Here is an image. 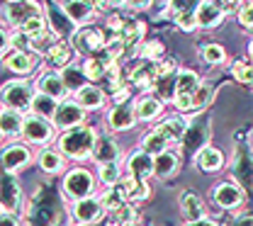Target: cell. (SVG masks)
<instances>
[{"label":"cell","mask_w":253,"mask_h":226,"mask_svg":"<svg viewBox=\"0 0 253 226\" xmlns=\"http://www.w3.org/2000/svg\"><path fill=\"white\" fill-rule=\"evenodd\" d=\"M102 2H105V5L110 7V10H117V7H125L126 0H102Z\"/></svg>","instance_id":"6f0895ef"},{"label":"cell","mask_w":253,"mask_h":226,"mask_svg":"<svg viewBox=\"0 0 253 226\" xmlns=\"http://www.w3.org/2000/svg\"><path fill=\"white\" fill-rule=\"evenodd\" d=\"M161 131V136L168 141V144H178L180 139H183V131H185V122L180 119V117H168V119H163L161 124L156 127Z\"/></svg>","instance_id":"d6a6232c"},{"label":"cell","mask_w":253,"mask_h":226,"mask_svg":"<svg viewBox=\"0 0 253 226\" xmlns=\"http://www.w3.org/2000/svg\"><path fill=\"white\" fill-rule=\"evenodd\" d=\"M200 56H202L205 64H210V66H219L226 61V51H224L221 44H205L200 49Z\"/></svg>","instance_id":"60d3db41"},{"label":"cell","mask_w":253,"mask_h":226,"mask_svg":"<svg viewBox=\"0 0 253 226\" xmlns=\"http://www.w3.org/2000/svg\"><path fill=\"white\" fill-rule=\"evenodd\" d=\"M95 129L93 127H73V129H66L59 136V153L63 156H68V158H76V161H81V158H88L90 156V151H93V144H95Z\"/></svg>","instance_id":"6da1fadb"},{"label":"cell","mask_w":253,"mask_h":226,"mask_svg":"<svg viewBox=\"0 0 253 226\" xmlns=\"http://www.w3.org/2000/svg\"><path fill=\"white\" fill-rule=\"evenodd\" d=\"M136 54L141 61H158L163 56V41L158 39H151V41H141L136 46Z\"/></svg>","instance_id":"f35d334b"},{"label":"cell","mask_w":253,"mask_h":226,"mask_svg":"<svg viewBox=\"0 0 253 226\" xmlns=\"http://www.w3.org/2000/svg\"><path fill=\"white\" fill-rule=\"evenodd\" d=\"M105 32L100 30V27H85V30H76V32L71 34V39H68V44H71V49L73 51H78V54H95V51H100L102 46H105Z\"/></svg>","instance_id":"277c9868"},{"label":"cell","mask_w":253,"mask_h":226,"mask_svg":"<svg viewBox=\"0 0 253 226\" xmlns=\"http://www.w3.org/2000/svg\"><path fill=\"white\" fill-rule=\"evenodd\" d=\"M131 110H134V117H136V119H141V122H151V119H156L158 114L163 112V102H161L158 97L146 95V97H141Z\"/></svg>","instance_id":"83f0119b"},{"label":"cell","mask_w":253,"mask_h":226,"mask_svg":"<svg viewBox=\"0 0 253 226\" xmlns=\"http://www.w3.org/2000/svg\"><path fill=\"white\" fill-rule=\"evenodd\" d=\"M236 17H239V25L249 32L253 27V5H251V0H244V5L236 10Z\"/></svg>","instance_id":"7dc6e473"},{"label":"cell","mask_w":253,"mask_h":226,"mask_svg":"<svg viewBox=\"0 0 253 226\" xmlns=\"http://www.w3.org/2000/svg\"><path fill=\"white\" fill-rule=\"evenodd\" d=\"M144 32H146V25H144V22H139V20H126L125 25H122V30L117 32V39L122 41L125 49H134V46L141 44Z\"/></svg>","instance_id":"cb8c5ba5"},{"label":"cell","mask_w":253,"mask_h":226,"mask_svg":"<svg viewBox=\"0 0 253 226\" xmlns=\"http://www.w3.org/2000/svg\"><path fill=\"white\" fill-rule=\"evenodd\" d=\"M59 212H61V199L56 197V192L49 190V188L42 190L39 199H34V204H32V226H56Z\"/></svg>","instance_id":"7a4b0ae2"},{"label":"cell","mask_w":253,"mask_h":226,"mask_svg":"<svg viewBox=\"0 0 253 226\" xmlns=\"http://www.w3.org/2000/svg\"><path fill=\"white\" fill-rule=\"evenodd\" d=\"M125 22H126V20L122 17V15H117V10H115V12H112V15L107 17V27H110V30H115V32H120Z\"/></svg>","instance_id":"816d5d0a"},{"label":"cell","mask_w":253,"mask_h":226,"mask_svg":"<svg viewBox=\"0 0 253 226\" xmlns=\"http://www.w3.org/2000/svg\"><path fill=\"white\" fill-rule=\"evenodd\" d=\"M112 214H115V224H117V226L136 224V217H139L136 207H134V204H129V202H125V204H122L120 209H115Z\"/></svg>","instance_id":"ee69618b"},{"label":"cell","mask_w":253,"mask_h":226,"mask_svg":"<svg viewBox=\"0 0 253 226\" xmlns=\"http://www.w3.org/2000/svg\"><path fill=\"white\" fill-rule=\"evenodd\" d=\"M185 226H219V224H217L214 219H207V217H205V219H197V222H188Z\"/></svg>","instance_id":"9f6ffc18"},{"label":"cell","mask_w":253,"mask_h":226,"mask_svg":"<svg viewBox=\"0 0 253 226\" xmlns=\"http://www.w3.org/2000/svg\"><path fill=\"white\" fill-rule=\"evenodd\" d=\"M207 139H210V127L205 119L200 122H192V124H185V131H183V146L190 149V151H200L202 146H207Z\"/></svg>","instance_id":"2e32d148"},{"label":"cell","mask_w":253,"mask_h":226,"mask_svg":"<svg viewBox=\"0 0 253 226\" xmlns=\"http://www.w3.org/2000/svg\"><path fill=\"white\" fill-rule=\"evenodd\" d=\"M129 226H141V224H129Z\"/></svg>","instance_id":"6125c7cd"},{"label":"cell","mask_w":253,"mask_h":226,"mask_svg":"<svg viewBox=\"0 0 253 226\" xmlns=\"http://www.w3.org/2000/svg\"><path fill=\"white\" fill-rule=\"evenodd\" d=\"M44 22H46V30L54 34L56 39H63V41H68L71 39V34L76 32V25L68 20V15L63 12L61 5H46V17H44Z\"/></svg>","instance_id":"8992f818"},{"label":"cell","mask_w":253,"mask_h":226,"mask_svg":"<svg viewBox=\"0 0 253 226\" xmlns=\"http://www.w3.org/2000/svg\"><path fill=\"white\" fill-rule=\"evenodd\" d=\"M34 88H37L34 93H42V95L51 97V100H61V97L66 95V88H63L61 78H59V73H54V71L42 73V78L37 80Z\"/></svg>","instance_id":"603a6c76"},{"label":"cell","mask_w":253,"mask_h":226,"mask_svg":"<svg viewBox=\"0 0 253 226\" xmlns=\"http://www.w3.org/2000/svg\"><path fill=\"white\" fill-rule=\"evenodd\" d=\"M212 199L221 209H239L244 204V188H239L236 183H229V180L219 183L212 190Z\"/></svg>","instance_id":"7c38bea8"},{"label":"cell","mask_w":253,"mask_h":226,"mask_svg":"<svg viewBox=\"0 0 253 226\" xmlns=\"http://www.w3.org/2000/svg\"><path fill=\"white\" fill-rule=\"evenodd\" d=\"M200 2L202 0H170L168 2V10H170V15L173 12H195Z\"/></svg>","instance_id":"681fc988"},{"label":"cell","mask_w":253,"mask_h":226,"mask_svg":"<svg viewBox=\"0 0 253 226\" xmlns=\"http://www.w3.org/2000/svg\"><path fill=\"white\" fill-rule=\"evenodd\" d=\"M0 97L5 102L7 110H15V112H27L32 105V97H34V88H32L27 80H10L2 85Z\"/></svg>","instance_id":"3957f363"},{"label":"cell","mask_w":253,"mask_h":226,"mask_svg":"<svg viewBox=\"0 0 253 226\" xmlns=\"http://www.w3.org/2000/svg\"><path fill=\"white\" fill-rule=\"evenodd\" d=\"M117 64L105 49H100V51H95L90 54L88 59H85V64L81 66L83 68V75H85V80H102V75L107 73V68H112V66Z\"/></svg>","instance_id":"5bb4252c"},{"label":"cell","mask_w":253,"mask_h":226,"mask_svg":"<svg viewBox=\"0 0 253 226\" xmlns=\"http://www.w3.org/2000/svg\"><path fill=\"white\" fill-rule=\"evenodd\" d=\"M234 178H236L234 183L239 188H249V183H251V161H249L246 151L236 153V158H234Z\"/></svg>","instance_id":"e575fe53"},{"label":"cell","mask_w":253,"mask_h":226,"mask_svg":"<svg viewBox=\"0 0 253 226\" xmlns=\"http://www.w3.org/2000/svg\"><path fill=\"white\" fill-rule=\"evenodd\" d=\"M170 17L178 25V30H183V32H192L195 30V12H173Z\"/></svg>","instance_id":"c3c4849f"},{"label":"cell","mask_w":253,"mask_h":226,"mask_svg":"<svg viewBox=\"0 0 253 226\" xmlns=\"http://www.w3.org/2000/svg\"><path fill=\"white\" fill-rule=\"evenodd\" d=\"M141 146H144L141 151H144V153H149V156L154 158V156H158V153H163V151H168V146H170V144H168V141H166V139L161 136V131H158V129H154V131H149V134L144 136V141H141Z\"/></svg>","instance_id":"8d00e7d4"},{"label":"cell","mask_w":253,"mask_h":226,"mask_svg":"<svg viewBox=\"0 0 253 226\" xmlns=\"http://www.w3.org/2000/svg\"><path fill=\"white\" fill-rule=\"evenodd\" d=\"M180 168V156L178 153H170V151H163L154 156V175L156 178H170L175 175Z\"/></svg>","instance_id":"4316f807"},{"label":"cell","mask_w":253,"mask_h":226,"mask_svg":"<svg viewBox=\"0 0 253 226\" xmlns=\"http://www.w3.org/2000/svg\"><path fill=\"white\" fill-rule=\"evenodd\" d=\"M30 149L25 146V144H10V146H5L2 149V153H0V170H5V173H17V170H22L27 163H30Z\"/></svg>","instance_id":"8fae6325"},{"label":"cell","mask_w":253,"mask_h":226,"mask_svg":"<svg viewBox=\"0 0 253 226\" xmlns=\"http://www.w3.org/2000/svg\"><path fill=\"white\" fill-rule=\"evenodd\" d=\"M105 214V209L100 207V202L95 197H85V199H76L73 204V217L78 219V224L93 226L95 222H100Z\"/></svg>","instance_id":"9a60e30c"},{"label":"cell","mask_w":253,"mask_h":226,"mask_svg":"<svg viewBox=\"0 0 253 226\" xmlns=\"http://www.w3.org/2000/svg\"><path fill=\"white\" fill-rule=\"evenodd\" d=\"M22 136H25V141H30V144H49L51 141V136H54V127L49 124V119H42V117H37V114H30V117H25L22 119Z\"/></svg>","instance_id":"9c48e42d"},{"label":"cell","mask_w":253,"mask_h":226,"mask_svg":"<svg viewBox=\"0 0 253 226\" xmlns=\"http://www.w3.org/2000/svg\"><path fill=\"white\" fill-rule=\"evenodd\" d=\"M61 7L73 25H88V22L95 17V12H93V7H90L88 0H66Z\"/></svg>","instance_id":"44dd1931"},{"label":"cell","mask_w":253,"mask_h":226,"mask_svg":"<svg viewBox=\"0 0 253 226\" xmlns=\"http://www.w3.org/2000/svg\"><path fill=\"white\" fill-rule=\"evenodd\" d=\"M0 136H2V131H0Z\"/></svg>","instance_id":"be15d7a7"},{"label":"cell","mask_w":253,"mask_h":226,"mask_svg":"<svg viewBox=\"0 0 253 226\" xmlns=\"http://www.w3.org/2000/svg\"><path fill=\"white\" fill-rule=\"evenodd\" d=\"M20 202H22V190L15 173L0 170V207L15 214V209H20Z\"/></svg>","instance_id":"ba28073f"},{"label":"cell","mask_w":253,"mask_h":226,"mask_svg":"<svg viewBox=\"0 0 253 226\" xmlns=\"http://www.w3.org/2000/svg\"><path fill=\"white\" fill-rule=\"evenodd\" d=\"M22 119H25V117H22L20 112L2 107V110H0V131H2V134H20Z\"/></svg>","instance_id":"74e56055"},{"label":"cell","mask_w":253,"mask_h":226,"mask_svg":"<svg viewBox=\"0 0 253 226\" xmlns=\"http://www.w3.org/2000/svg\"><path fill=\"white\" fill-rule=\"evenodd\" d=\"M7 37H10V34H7L5 30H2V27H0V56H2V54H5L7 49H10V46H7Z\"/></svg>","instance_id":"11a10c76"},{"label":"cell","mask_w":253,"mask_h":226,"mask_svg":"<svg viewBox=\"0 0 253 226\" xmlns=\"http://www.w3.org/2000/svg\"><path fill=\"white\" fill-rule=\"evenodd\" d=\"M234 226H253L251 224V214H244L241 219H236V222H234Z\"/></svg>","instance_id":"680465c9"},{"label":"cell","mask_w":253,"mask_h":226,"mask_svg":"<svg viewBox=\"0 0 253 226\" xmlns=\"http://www.w3.org/2000/svg\"><path fill=\"white\" fill-rule=\"evenodd\" d=\"M195 161L200 165V170H205V173H217V170H221V165H224V156H221L219 149H214V146H202V149L195 153Z\"/></svg>","instance_id":"d4e9b609"},{"label":"cell","mask_w":253,"mask_h":226,"mask_svg":"<svg viewBox=\"0 0 253 226\" xmlns=\"http://www.w3.org/2000/svg\"><path fill=\"white\" fill-rule=\"evenodd\" d=\"M224 22V12L212 2V0H202L195 10V30H214Z\"/></svg>","instance_id":"4fadbf2b"},{"label":"cell","mask_w":253,"mask_h":226,"mask_svg":"<svg viewBox=\"0 0 253 226\" xmlns=\"http://www.w3.org/2000/svg\"><path fill=\"white\" fill-rule=\"evenodd\" d=\"M59 78H61V83H63V88H66V93H76V90H81V88L85 85V75H83V68H78L76 64H68L66 68H61Z\"/></svg>","instance_id":"1f68e13d"},{"label":"cell","mask_w":253,"mask_h":226,"mask_svg":"<svg viewBox=\"0 0 253 226\" xmlns=\"http://www.w3.org/2000/svg\"><path fill=\"white\" fill-rule=\"evenodd\" d=\"M125 7H129V10H149L151 0H126Z\"/></svg>","instance_id":"db71d44e"},{"label":"cell","mask_w":253,"mask_h":226,"mask_svg":"<svg viewBox=\"0 0 253 226\" xmlns=\"http://www.w3.org/2000/svg\"><path fill=\"white\" fill-rule=\"evenodd\" d=\"M37 15H42V7H39L37 0H20V2H12V5L5 7V20L15 30H20L27 20L37 17Z\"/></svg>","instance_id":"30bf717a"},{"label":"cell","mask_w":253,"mask_h":226,"mask_svg":"<svg viewBox=\"0 0 253 226\" xmlns=\"http://www.w3.org/2000/svg\"><path fill=\"white\" fill-rule=\"evenodd\" d=\"M126 168H129V178H136V180L151 178L154 175V158L149 153H144V151H136V153L129 156Z\"/></svg>","instance_id":"7402d4cb"},{"label":"cell","mask_w":253,"mask_h":226,"mask_svg":"<svg viewBox=\"0 0 253 226\" xmlns=\"http://www.w3.org/2000/svg\"><path fill=\"white\" fill-rule=\"evenodd\" d=\"M90 156L95 158V163H117L120 161V146L115 139L110 136H95V144H93V151Z\"/></svg>","instance_id":"e0dca14e"},{"label":"cell","mask_w":253,"mask_h":226,"mask_svg":"<svg viewBox=\"0 0 253 226\" xmlns=\"http://www.w3.org/2000/svg\"><path fill=\"white\" fill-rule=\"evenodd\" d=\"M63 190L71 199H85L90 197L95 190V183H93V175L85 170V168H76L66 175L63 180Z\"/></svg>","instance_id":"5b68a950"},{"label":"cell","mask_w":253,"mask_h":226,"mask_svg":"<svg viewBox=\"0 0 253 226\" xmlns=\"http://www.w3.org/2000/svg\"><path fill=\"white\" fill-rule=\"evenodd\" d=\"M56 105H59L56 100L42 95V93H34L30 110H34V114H37V117H42V119H51V117H54V110H56Z\"/></svg>","instance_id":"d590c367"},{"label":"cell","mask_w":253,"mask_h":226,"mask_svg":"<svg viewBox=\"0 0 253 226\" xmlns=\"http://www.w3.org/2000/svg\"><path fill=\"white\" fill-rule=\"evenodd\" d=\"M231 73H234V78H236L239 83H244V85H251L253 83V68H251V64H246V61H234Z\"/></svg>","instance_id":"f6af8a7d"},{"label":"cell","mask_w":253,"mask_h":226,"mask_svg":"<svg viewBox=\"0 0 253 226\" xmlns=\"http://www.w3.org/2000/svg\"><path fill=\"white\" fill-rule=\"evenodd\" d=\"M202 80H200V75L195 73V71H190V68H180L178 73H175V93L173 95H188L192 97V93L197 90V85H200Z\"/></svg>","instance_id":"4dcf8cb0"},{"label":"cell","mask_w":253,"mask_h":226,"mask_svg":"<svg viewBox=\"0 0 253 226\" xmlns=\"http://www.w3.org/2000/svg\"><path fill=\"white\" fill-rule=\"evenodd\" d=\"M217 7H219L224 15H229V12H236L241 5H244V0H212Z\"/></svg>","instance_id":"f907efd6"},{"label":"cell","mask_w":253,"mask_h":226,"mask_svg":"<svg viewBox=\"0 0 253 226\" xmlns=\"http://www.w3.org/2000/svg\"><path fill=\"white\" fill-rule=\"evenodd\" d=\"M180 212H183L185 222H197V219H205V217H207L205 202H202L195 192L183 194V199H180Z\"/></svg>","instance_id":"f546056e"},{"label":"cell","mask_w":253,"mask_h":226,"mask_svg":"<svg viewBox=\"0 0 253 226\" xmlns=\"http://www.w3.org/2000/svg\"><path fill=\"white\" fill-rule=\"evenodd\" d=\"M134 122H136V117H134V110H131V105H125V102H117L110 112H107V124H110V129L115 131H126L134 127Z\"/></svg>","instance_id":"ac0fdd59"},{"label":"cell","mask_w":253,"mask_h":226,"mask_svg":"<svg viewBox=\"0 0 253 226\" xmlns=\"http://www.w3.org/2000/svg\"><path fill=\"white\" fill-rule=\"evenodd\" d=\"M37 64H39V59L30 51H12L10 56H5V68H10L17 75H30L37 68Z\"/></svg>","instance_id":"ffe728a7"},{"label":"cell","mask_w":253,"mask_h":226,"mask_svg":"<svg viewBox=\"0 0 253 226\" xmlns=\"http://www.w3.org/2000/svg\"><path fill=\"white\" fill-rule=\"evenodd\" d=\"M97 202H100V207H102V209H110V212H115V209H120V207L125 204L126 199H125V194H122V190H120L117 185H112L107 192L100 194V199H97Z\"/></svg>","instance_id":"ab89813d"},{"label":"cell","mask_w":253,"mask_h":226,"mask_svg":"<svg viewBox=\"0 0 253 226\" xmlns=\"http://www.w3.org/2000/svg\"><path fill=\"white\" fill-rule=\"evenodd\" d=\"M46 61L54 66V68H66V66L73 61V49L68 41L63 39H56L49 49H46Z\"/></svg>","instance_id":"484cf974"},{"label":"cell","mask_w":253,"mask_h":226,"mask_svg":"<svg viewBox=\"0 0 253 226\" xmlns=\"http://www.w3.org/2000/svg\"><path fill=\"white\" fill-rule=\"evenodd\" d=\"M7 46L15 49V51H30L32 54V39L25 32H20V30L7 37Z\"/></svg>","instance_id":"bcb514c9"},{"label":"cell","mask_w":253,"mask_h":226,"mask_svg":"<svg viewBox=\"0 0 253 226\" xmlns=\"http://www.w3.org/2000/svg\"><path fill=\"white\" fill-rule=\"evenodd\" d=\"M73 102L81 107V110H100L102 105H105V93H102V88H97V85H83L81 90H76L73 93Z\"/></svg>","instance_id":"d6986e66"},{"label":"cell","mask_w":253,"mask_h":226,"mask_svg":"<svg viewBox=\"0 0 253 226\" xmlns=\"http://www.w3.org/2000/svg\"><path fill=\"white\" fill-rule=\"evenodd\" d=\"M97 178L102 185H117L122 180V170H120V163H102L100 170H97Z\"/></svg>","instance_id":"b9f144b4"},{"label":"cell","mask_w":253,"mask_h":226,"mask_svg":"<svg viewBox=\"0 0 253 226\" xmlns=\"http://www.w3.org/2000/svg\"><path fill=\"white\" fill-rule=\"evenodd\" d=\"M168 2H170V0H151V5H156V7H161V10H166Z\"/></svg>","instance_id":"91938a15"},{"label":"cell","mask_w":253,"mask_h":226,"mask_svg":"<svg viewBox=\"0 0 253 226\" xmlns=\"http://www.w3.org/2000/svg\"><path fill=\"white\" fill-rule=\"evenodd\" d=\"M212 85L210 83H200L197 90L192 93V112H202L210 102H212Z\"/></svg>","instance_id":"7bdbcfd3"},{"label":"cell","mask_w":253,"mask_h":226,"mask_svg":"<svg viewBox=\"0 0 253 226\" xmlns=\"http://www.w3.org/2000/svg\"><path fill=\"white\" fill-rule=\"evenodd\" d=\"M0 226H20V219L12 212H0Z\"/></svg>","instance_id":"f5cc1de1"},{"label":"cell","mask_w":253,"mask_h":226,"mask_svg":"<svg viewBox=\"0 0 253 226\" xmlns=\"http://www.w3.org/2000/svg\"><path fill=\"white\" fill-rule=\"evenodd\" d=\"M63 165H66V161H63V156L56 149H44V151L39 153V168H42L44 173H49V175L61 173Z\"/></svg>","instance_id":"836d02e7"},{"label":"cell","mask_w":253,"mask_h":226,"mask_svg":"<svg viewBox=\"0 0 253 226\" xmlns=\"http://www.w3.org/2000/svg\"><path fill=\"white\" fill-rule=\"evenodd\" d=\"M5 2H7V5H12V2H20V0H5Z\"/></svg>","instance_id":"94428289"},{"label":"cell","mask_w":253,"mask_h":226,"mask_svg":"<svg viewBox=\"0 0 253 226\" xmlns=\"http://www.w3.org/2000/svg\"><path fill=\"white\" fill-rule=\"evenodd\" d=\"M54 124L51 127H56V129H73V127H78L83 119H85V110H81L73 100H63L56 105V110H54Z\"/></svg>","instance_id":"52a82bcc"},{"label":"cell","mask_w":253,"mask_h":226,"mask_svg":"<svg viewBox=\"0 0 253 226\" xmlns=\"http://www.w3.org/2000/svg\"><path fill=\"white\" fill-rule=\"evenodd\" d=\"M117 188L122 190L126 202H141V199H146V197L151 194L149 185H146L144 180H136V178H125V180H120Z\"/></svg>","instance_id":"f1b7e54d"}]
</instances>
